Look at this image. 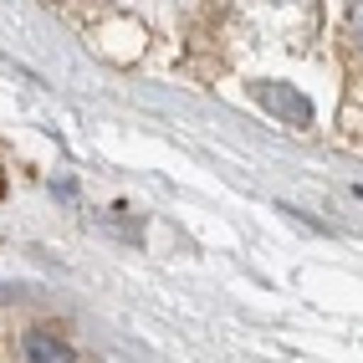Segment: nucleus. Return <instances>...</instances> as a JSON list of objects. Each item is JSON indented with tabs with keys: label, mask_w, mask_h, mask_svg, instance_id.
I'll return each instance as SVG.
<instances>
[{
	"label": "nucleus",
	"mask_w": 363,
	"mask_h": 363,
	"mask_svg": "<svg viewBox=\"0 0 363 363\" xmlns=\"http://www.w3.org/2000/svg\"><path fill=\"white\" fill-rule=\"evenodd\" d=\"M256 103H261L266 113L286 118V123H297V128H307V123H312L307 98H302L297 87H286V82H256Z\"/></svg>",
	"instance_id": "1"
},
{
	"label": "nucleus",
	"mask_w": 363,
	"mask_h": 363,
	"mask_svg": "<svg viewBox=\"0 0 363 363\" xmlns=\"http://www.w3.org/2000/svg\"><path fill=\"white\" fill-rule=\"evenodd\" d=\"M21 363H77V358H72V348L62 343V337L57 333H26V337H21Z\"/></svg>",
	"instance_id": "2"
},
{
	"label": "nucleus",
	"mask_w": 363,
	"mask_h": 363,
	"mask_svg": "<svg viewBox=\"0 0 363 363\" xmlns=\"http://www.w3.org/2000/svg\"><path fill=\"white\" fill-rule=\"evenodd\" d=\"M353 36H358V41H363V6H358V11H353Z\"/></svg>",
	"instance_id": "3"
}]
</instances>
